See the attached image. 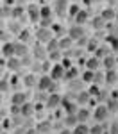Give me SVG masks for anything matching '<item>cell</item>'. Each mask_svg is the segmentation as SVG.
Here are the masks:
<instances>
[{"mask_svg": "<svg viewBox=\"0 0 118 134\" xmlns=\"http://www.w3.org/2000/svg\"><path fill=\"white\" fill-rule=\"evenodd\" d=\"M40 91H52L54 90V79L52 75H41L38 79V86H36Z\"/></svg>", "mask_w": 118, "mask_h": 134, "instance_id": "obj_1", "label": "cell"}, {"mask_svg": "<svg viewBox=\"0 0 118 134\" xmlns=\"http://www.w3.org/2000/svg\"><path fill=\"white\" fill-rule=\"evenodd\" d=\"M36 38H38L40 43H48V41H52L55 36H54V32H52L50 27H40L38 32H36Z\"/></svg>", "mask_w": 118, "mask_h": 134, "instance_id": "obj_2", "label": "cell"}, {"mask_svg": "<svg viewBox=\"0 0 118 134\" xmlns=\"http://www.w3.org/2000/svg\"><path fill=\"white\" fill-rule=\"evenodd\" d=\"M109 107L107 105H97L95 107V111H93V118H95L97 122H104L107 116H109Z\"/></svg>", "mask_w": 118, "mask_h": 134, "instance_id": "obj_3", "label": "cell"}, {"mask_svg": "<svg viewBox=\"0 0 118 134\" xmlns=\"http://www.w3.org/2000/svg\"><path fill=\"white\" fill-rule=\"evenodd\" d=\"M63 104V98H61V95H57V93H52V95H48V98H47V109H55V107H59Z\"/></svg>", "mask_w": 118, "mask_h": 134, "instance_id": "obj_4", "label": "cell"}, {"mask_svg": "<svg viewBox=\"0 0 118 134\" xmlns=\"http://www.w3.org/2000/svg\"><path fill=\"white\" fill-rule=\"evenodd\" d=\"M68 36H70L72 40H81V38H84V29H82V25L75 23L74 27H70V29H68Z\"/></svg>", "mask_w": 118, "mask_h": 134, "instance_id": "obj_5", "label": "cell"}, {"mask_svg": "<svg viewBox=\"0 0 118 134\" xmlns=\"http://www.w3.org/2000/svg\"><path fill=\"white\" fill-rule=\"evenodd\" d=\"M27 13H29L31 21H40L41 20V7H38L36 4H31L29 9H27Z\"/></svg>", "mask_w": 118, "mask_h": 134, "instance_id": "obj_6", "label": "cell"}, {"mask_svg": "<svg viewBox=\"0 0 118 134\" xmlns=\"http://www.w3.org/2000/svg\"><path fill=\"white\" fill-rule=\"evenodd\" d=\"M43 45H45V43L38 41V45L34 47V57H36L38 61H45V59H47V52H48V48H45Z\"/></svg>", "mask_w": 118, "mask_h": 134, "instance_id": "obj_7", "label": "cell"}, {"mask_svg": "<svg viewBox=\"0 0 118 134\" xmlns=\"http://www.w3.org/2000/svg\"><path fill=\"white\" fill-rule=\"evenodd\" d=\"M2 55H4L5 59H9V57H13V55H16V50H14V43L4 41V45H2Z\"/></svg>", "mask_w": 118, "mask_h": 134, "instance_id": "obj_8", "label": "cell"}, {"mask_svg": "<svg viewBox=\"0 0 118 134\" xmlns=\"http://www.w3.org/2000/svg\"><path fill=\"white\" fill-rule=\"evenodd\" d=\"M50 75H52V79L54 81H59V79H63L64 77V66L63 64H54L52 66V70H50Z\"/></svg>", "mask_w": 118, "mask_h": 134, "instance_id": "obj_9", "label": "cell"}, {"mask_svg": "<svg viewBox=\"0 0 118 134\" xmlns=\"http://www.w3.org/2000/svg\"><path fill=\"white\" fill-rule=\"evenodd\" d=\"M20 66H21V59L18 57V55H13V57L7 59V68H9L11 72H18Z\"/></svg>", "mask_w": 118, "mask_h": 134, "instance_id": "obj_10", "label": "cell"}, {"mask_svg": "<svg viewBox=\"0 0 118 134\" xmlns=\"http://www.w3.org/2000/svg\"><path fill=\"white\" fill-rule=\"evenodd\" d=\"M102 64H104V63H102V59L95 55V57H91V59H88V61H86V68H89V70L97 72V70L102 66Z\"/></svg>", "mask_w": 118, "mask_h": 134, "instance_id": "obj_11", "label": "cell"}, {"mask_svg": "<svg viewBox=\"0 0 118 134\" xmlns=\"http://www.w3.org/2000/svg\"><path fill=\"white\" fill-rule=\"evenodd\" d=\"M66 9H68V0H54V11L57 14H64Z\"/></svg>", "mask_w": 118, "mask_h": 134, "instance_id": "obj_12", "label": "cell"}, {"mask_svg": "<svg viewBox=\"0 0 118 134\" xmlns=\"http://www.w3.org/2000/svg\"><path fill=\"white\" fill-rule=\"evenodd\" d=\"M14 50H16V55H18V57H25V55L29 54V48H27V45H25V41L14 43Z\"/></svg>", "mask_w": 118, "mask_h": 134, "instance_id": "obj_13", "label": "cell"}, {"mask_svg": "<svg viewBox=\"0 0 118 134\" xmlns=\"http://www.w3.org/2000/svg\"><path fill=\"white\" fill-rule=\"evenodd\" d=\"M38 79H40V77H36V73L31 72L29 75H25V79H23V84H25L27 88H34V86H38Z\"/></svg>", "mask_w": 118, "mask_h": 134, "instance_id": "obj_14", "label": "cell"}, {"mask_svg": "<svg viewBox=\"0 0 118 134\" xmlns=\"http://www.w3.org/2000/svg\"><path fill=\"white\" fill-rule=\"evenodd\" d=\"M27 102V95L21 91H16L13 93V97H11V104H18V105H21V104Z\"/></svg>", "mask_w": 118, "mask_h": 134, "instance_id": "obj_15", "label": "cell"}, {"mask_svg": "<svg viewBox=\"0 0 118 134\" xmlns=\"http://www.w3.org/2000/svg\"><path fill=\"white\" fill-rule=\"evenodd\" d=\"M34 109H36V107H34L32 104L25 102V104H21V111H20V114H21V116H32Z\"/></svg>", "mask_w": 118, "mask_h": 134, "instance_id": "obj_16", "label": "cell"}, {"mask_svg": "<svg viewBox=\"0 0 118 134\" xmlns=\"http://www.w3.org/2000/svg\"><path fill=\"white\" fill-rule=\"evenodd\" d=\"M102 63H104V66H106L107 70H115V66H116V59L113 55H109V54L102 59Z\"/></svg>", "mask_w": 118, "mask_h": 134, "instance_id": "obj_17", "label": "cell"}, {"mask_svg": "<svg viewBox=\"0 0 118 134\" xmlns=\"http://www.w3.org/2000/svg\"><path fill=\"white\" fill-rule=\"evenodd\" d=\"M100 16H102L106 21H111V20H115V18H116V11L111 9V7H107V9L102 11V14H100Z\"/></svg>", "mask_w": 118, "mask_h": 134, "instance_id": "obj_18", "label": "cell"}, {"mask_svg": "<svg viewBox=\"0 0 118 134\" xmlns=\"http://www.w3.org/2000/svg\"><path fill=\"white\" fill-rule=\"evenodd\" d=\"M107 107H109L111 113H118V97L109 98V100H107Z\"/></svg>", "mask_w": 118, "mask_h": 134, "instance_id": "obj_19", "label": "cell"}, {"mask_svg": "<svg viewBox=\"0 0 118 134\" xmlns=\"http://www.w3.org/2000/svg\"><path fill=\"white\" fill-rule=\"evenodd\" d=\"M88 20V13H86V11H79V13H77V14H75V23H79V25H82V23H84V21Z\"/></svg>", "mask_w": 118, "mask_h": 134, "instance_id": "obj_20", "label": "cell"}, {"mask_svg": "<svg viewBox=\"0 0 118 134\" xmlns=\"http://www.w3.org/2000/svg\"><path fill=\"white\" fill-rule=\"evenodd\" d=\"M106 82L107 84H115V82H118V72H107L106 73Z\"/></svg>", "mask_w": 118, "mask_h": 134, "instance_id": "obj_21", "label": "cell"}, {"mask_svg": "<svg viewBox=\"0 0 118 134\" xmlns=\"http://www.w3.org/2000/svg\"><path fill=\"white\" fill-rule=\"evenodd\" d=\"M82 81H84V82H95V72L88 68V72L82 73Z\"/></svg>", "mask_w": 118, "mask_h": 134, "instance_id": "obj_22", "label": "cell"}, {"mask_svg": "<svg viewBox=\"0 0 118 134\" xmlns=\"http://www.w3.org/2000/svg\"><path fill=\"white\" fill-rule=\"evenodd\" d=\"M77 118H79V122H86V120L89 118V113H88V109H84V107L77 109Z\"/></svg>", "mask_w": 118, "mask_h": 134, "instance_id": "obj_23", "label": "cell"}, {"mask_svg": "<svg viewBox=\"0 0 118 134\" xmlns=\"http://www.w3.org/2000/svg\"><path fill=\"white\" fill-rule=\"evenodd\" d=\"M74 132H77V134H81V132H91V129L86 125V122H79V125L74 129Z\"/></svg>", "mask_w": 118, "mask_h": 134, "instance_id": "obj_24", "label": "cell"}, {"mask_svg": "<svg viewBox=\"0 0 118 134\" xmlns=\"http://www.w3.org/2000/svg\"><path fill=\"white\" fill-rule=\"evenodd\" d=\"M89 95H91L89 91H84V93L81 91L79 95H77V102H79V104H86L88 100H89Z\"/></svg>", "mask_w": 118, "mask_h": 134, "instance_id": "obj_25", "label": "cell"}, {"mask_svg": "<svg viewBox=\"0 0 118 134\" xmlns=\"http://www.w3.org/2000/svg\"><path fill=\"white\" fill-rule=\"evenodd\" d=\"M104 23H106V20L102 18V16H98V18H93V29H102L104 27Z\"/></svg>", "mask_w": 118, "mask_h": 134, "instance_id": "obj_26", "label": "cell"}, {"mask_svg": "<svg viewBox=\"0 0 118 134\" xmlns=\"http://www.w3.org/2000/svg\"><path fill=\"white\" fill-rule=\"evenodd\" d=\"M50 14H52V11L48 5H43L41 7V18H50Z\"/></svg>", "mask_w": 118, "mask_h": 134, "instance_id": "obj_27", "label": "cell"}, {"mask_svg": "<svg viewBox=\"0 0 118 134\" xmlns=\"http://www.w3.org/2000/svg\"><path fill=\"white\" fill-rule=\"evenodd\" d=\"M38 131H40V132H48V131H50L48 122H41V125H38Z\"/></svg>", "mask_w": 118, "mask_h": 134, "instance_id": "obj_28", "label": "cell"}, {"mask_svg": "<svg viewBox=\"0 0 118 134\" xmlns=\"http://www.w3.org/2000/svg\"><path fill=\"white\" fill-rule=\"evenodd\" d=\"M70 45H72V38H70V36H68V40H61V41H59L61 50H63V48H66V47H70Z\"/></svg>", "mask_w": 118, "mask_h": 134, "instance_id": "obj_29", "label": "cell"}, {"mask_svg": "<svg viewBox=\"0 0 118 134\" xmlns=\"http://www.w3.org/2000/svg\"><path fill=\"white\" fill-rule=\"evenodd\" d=\"M79 11H81V9H79V5H72V7H70V14H72V16H75Z\"/></svg>", "mask_w": 118, "mask_h": 134, "instance_id": "obj_30", "label": "cell"}, {"mask_svg": "<svg viewBox=\"0 0 118 134\" xmlns=\"http://www.w3.org/2000/svg\"><path fill=\"white\" fill-rule=\"evenodd\" d=\"M27 40H29V32H20V41H27Z\"/></svg>", "mask_w": 118, "mask_h": 134, "instance_id": "obj_31", "label": "cell"}, {"mask_svg": "<svg viewBox=\"0 0 118 134\" xmlns=\"http://www.w3.org/2000/svg\"><path fill=\"white\" fill-rule=\"evenodd\" d=\"M91 132H102V129H100V125H97V127H91Z\"/></svg>", "mask_w": 118, "mask_h": 134, "instance_id": "obj_32", "label": "cell"}, {"mask_svg": "<svg viewBox=\"0 0 118 134\" xmlns=\"http://www.w3.org/2000/svg\"><path fill=\"white\" fill-rule=\"evenodd\" d=\"M111 132H118V125H115V127L111 129Z\"/></svg>", "mask_w": 118, "mask_h": 134, "instance_id": "obj_33", "label": "cell"}, {"mask_svg": "<svg viewBox=\"0 0 118 134\" xmlns=\"http://www.w3.org/2000/svg\"><path fill=\"white\" fill-rule=\"evenodd\" d=\"M107 2H111V0H107Z\"/></svg>", "mask_w": 118, "mask_h": 134, "instance_id": "obj_34", "label": "cell"}, {"mask_svg": "<svg viewBox=\"0 0 118 134\" xmlns=\"http://www.w3.org/2000/svg\"><path fill=\"white\" fill-rule=\"evenodd\" d=\"M116 18H118V14H116Z\"/></svg>", "mask_w": 118, "mask_h": 134, "instance_id": "obj_35", "label": "cell"}]
</instances>
